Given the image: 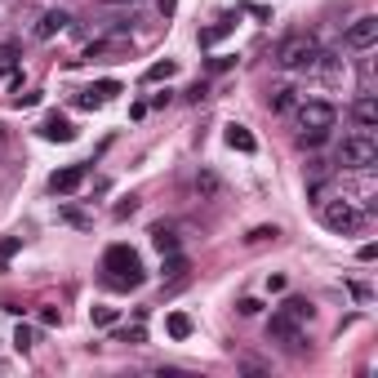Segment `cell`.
I'll use <instances>...</instances> for the list:
<instances>
[{
  "label": "cell",
  "mask_w": 378,
  "mask_h": 378,
  "mask_svg": "<svg viewBox=\"0 0 378 378\" xmlns=\"http://www.w3.org/2000/svg\"><path fill=\"white\" fill-rule=\"evenodd\" d=\"M281 316L307 325V321H311V303H307V299H285V303H281Z\"/></svg>",
  "instance_id": "obj_14"
},
{
  "label": "cell",
  "mask_w": 378,
  "mask_h": 378,
  "mask_svg": "<svg viewBox=\"0 0 378 378\" xmlns=\"http://www.w3.org/2000/svg\"><path fill=\"white\" fill-rule=\"evenodd\" d=\"M267 338H276V343H285V348H294V352H299V348H303V325L276 311V316L267 321Z\"/></svg>",
  "instance_id": "obj_6"
},
{
  "label": "cell",
  "mask_w": 378,
  "mask_h": 378,
  "mask_svg": "<svg viewBox=\"0 0 378 378\" xmlns=\"http://www.w3.org/2000/svg\"><path fill=\"white\" fill-rule=\"evenodd\" d=\"M183 276H187V258L183 254H165V281H183Z\"/></svg>",
  "instance_id": "obj_18"
},
{
  "label": "cell",
  "mask_w": 378,
  "mask_h": 378,
  "mask_svg": "<svg viewBox=\"0 0 378 378\" xmlns=\"http://www.w3.org/2000/svg\"><path fill=\"white\" fill-rule=\"evenodd\" d=\"M174 72H178V62H174V58H165V62H152V67L143 72V80H147V85H156V80H169Z\"/></svg>",
  "instance_id": "obj_17"
},
{
  "label": "cell",
  "mask_w": 378,
  "mask_h": 378,
  "mask_svg": "<svg viewBox=\"0 0 378 378\" xmlns=\"http://www.w3.org/2000/svg\"><path fill=\"white\" fill-rule=\"evenodd\" d=\"M348 45L352 49H374L378 45V13H360V18L348 27Z\"/></svg>",
  "instance_id": "obj_7"
},
{
  "label": "cell",
  "mask_w": 378,
  "mask_h": 378,
  "mask_svg": "<svg viewBox=\"0 0 378 378\" xmlns=\"http://www.w3.org/2000/svg\"><path fill=\"white\" fill-rule=\"evenodd\" d=\"M258 311H262L258 299H240V316H258Z\"/></svg>",
  "instance_id": "obj_29"
},
{
  "label": "cell",
  "mask_w": 378,
  "mask_h": 378,
  "mask_svg": "<svg viewBox=\"0 0 378 378\" xmlns=\"http://www.w3.org/2000/svg\"><path fill=\"white\" fill-rule=\"evenodd\" d=\"M196 191H201V196H218L223 183H218V178H213L209 169H201V178H196Z\"/></svg>",
  "instance_id": "obj_21"
},
{
  "label": "cell",
  "mask_w": 378,
  "mask_h": 378,
  "mask_svg": "<svg viewBox=\"0 0 378 378\" xmlns=\"http://www.w3.org/2000/svg\"><path fill=\"white\" fill-rule=\"evenodd\" d=\"M40 103V94L36 89H31V94H18V107H36Z\"/></svg>",
  "instance_id": "obj_32"
},
{
  "label": "cell",
  "mask_w": 378,
  "mask_h": 378,
  "mask_svg": "<svg viewBox=\"0 0 378 378\" xmlns=\"http://www.w3.org/2000/svg\"><path fill=\"white\" fill-rule=\"evenodd\" d=\"M40 138H45V143H72V138H76V129H72V121H67V116L49 111V116L40 121Z\"/></svg>",
  "instance_id": "obj_10"
},
{
  "label": "cell",
  "mask_w": 378,
  "mask_h": 378,
  "mask_svg": "<svg viewBox=\"0 0 378 378\" xmlns=\"http://www.w3.org/2000/svg\"><path fill=\"white\" fill-rule=\"evenodd\" d=\"M138 209V201H134V196H129V205H116V218H129V213H134Z\"/></svg>",
  "instance_id": "obj_33"
},
{
  "label": "cell",
  "mask_w": 378,
  "mask_h": 378,
  "mask_svg": "<svg viewBox=\"0 0 378 378\" xmlns=\"http://www.w3.org/2000/svg\"><path fill=\"white\" fill-rule=\"evenodd\" d=\"M62 316H58V307H40V325H58Z\"/></svg>",
  "instance_id": "obj_31"
},
{
  "label": "cell",
  "mask_w": 378,
  "mask_h": 378,
  "mask_svg": "<svg viewBox=\"0 0 378 378\" xmlns=\"http://www.w3.org/2000/svg\"><path fill=\"white\" fill-rule=\"evenodd\" d=\"M338 165H343V169H356V174H369V169L378 165V138L369 134V129H360V134L343 138V147H338Z\"/></svg>",
  "instance_id": "obj_3"
},
{
  "label": "cell",
  "mask_w": 378,
  "mask_h": 378,
  "mask_svg": "<svg viewBox=\"0 0 378 378\" xmlns=\"http://www.w3.org/2000/svg\"><path fill=\"white\" fill-rule=\"evenodd\" d=\"M276 62H281L285 72H311V67H321V45H316V36H307V31L285 36L281 49H276Z\"/></svg>",
  "instance_id": "obj_2"
},
{
  "label": "cell",
  "mask_w": 378,
  "mask_h": 378,
  "mask_svg": "<svg viewBox=\"0 0 378 378\" xmlns=\"http://www.w3.org/2000/svg\"><path fill=\"white\" fill-rule=\"evenodd\" d=\"M152 245H156L160 254H174V250H178V236L169 232L165 223H156V227H152Z\"/></svg>",
  "instance_id": "obj_16"
},
{
  "label": "cell",
  "mask_w": 378,
  "mask_h": 378,
  "mask_svg": "<svg viewBox=\"0 0 378 378\" xmlns=\"http://www.w3.org/2000/svg\"><path fill=\"white\" fill-rule=\"evenodd\" d=\"M103 103H107V98L98 94V89H85V94L76 98V107H103Z\"/></svg>",
  "instance_id": "obj_26"
},
{
  "label": "cell",
  "mask_w": 378,
  "mask_h": 378,
  "mask_svg": "<svg viewBox=\"0 0 378 378\" xmlns=\"http://www.w3.org/2000/svg\"><path fill=\"white\" fill-rule=\"evenodd\" d=\"M116 343H129V348H138V343H147V330H143V325H134V330H121Z\"/></svg>",
  "instance_id": "obj_25"
},
{
  "label": "cell",
  "mask_w": 378,
  "mask_h": 378,
  "mask_svg": "<svg viewBox=\"0 0 378 378\" xmlns=\"http://www.w3.org/2000/svg\"><path fill=\"white\" fill-rule=\"evenodd\" d=\"M352 121L360 129H378V98L374 94H360L356 103H352Z\"/></svg>",
  "instance_id": "obj_11"
},
{
  "label": "cell",
  "mask_w": 378,
  "mask_h": 378,
  "mask_svg": "<svg viewBox=\"0 0 378 378\" xmlns=\"http://www.w3.org/2000/svg\"><path fill=\"white\" fill-rule=\"evenodd\" d=\"M94 325H116V307H94Z\"/></svg>",
  "instance_id": "obj_27"
},
{
  "label": "cell",
  "mask_w": 378,
  "mask_h": 378,
  "mask_svg": "<svg viewBox=\"0 0 378 378\" xmlns=\"http://www.w3.org/2000/svg\"><path fill=\"white\" fill-rule=\"evenodd\" d=\"M174 5H178V0H160V13H174Z\"/></svg>",
  "instance_id": "obj_34"
},
{
  "label": "cell",
  "mask_w": 378,
  "mask_h": 378,
  "mask_svg": "<svg viewBox=\"0 0 378 378\" xmlns=\"http://www.w3.org/2000/svg\"><path fill=\"white\" fill-rule=\"evenodd\" d=\"M232 27H236L232 18H223V23H213V27H205V31H201V49H209V45H218L223 36H232Z\"/></svg>",
  "instance_id": "obj_15"
},
{
  "label": "cell",
  "mask_w": 378,
  "mask_h": 378,
  "mask_svg": "<svg viewBox=\"0 0 378 378\" xmlns=\"http://www.w3.org/2000/svg\"><path fill=\"white\" fill-rule=\"evenodd\" d=\"M321 223L330 227V232H338V236H352V232L365 227V209H356L352 201H330L321 209Z\"/></svg>",
  "instance_id": "obj_5"
},
{
  "label": "cell",
  "mask_w": 378,
  "mask_h": 378,
  "mask_svg": "<svg viewBox=\"0 0 378 378\" xmlns=\"http://www.w3.org/2000/svg\"><path fill=\"white\" fill-rule=\"evenodd\" d=\"M294 121H299V134H330L338 111L325 103V98H307V103L294 107Z\"/></svg>",
  "instance_id": "obj_4"
},
{
  "label": "cell",
  "mask_w": 378,
  "mask_h": 378,
  "mask_svg": "<svg viewBox=\"0 0 378 378\" xmlns=\"http://www.w3.org/2000/svg\"><path fill=\"white\" fill-rule=\"evenodd\" d=\"M67 27H72V13H67V9H49V13H40L36 36L49 40V36H58V31H67Z\"/></svg>",
  "instance_id": "obj_12"
},
{
  "label": "cell",
  "mask_w": 378,
  "mask_h": 378,
  "mask_svg": "<svg viewBox=\"0 0 378 378\" xmlns=\"http://www.w3.org/2000/svg\"><path fill=\"white\" fill-rule=\"evenodd\" d=\"M129 54V40L125 36H107V40H89V49H85V54H80V58H85V62H111V58H125Z\"/></svg>",
  "instance_id": "obj_8"
},
{
  "label": "cell",
  "mask_w": 378,
  "mask_h": 378,
  "mask_svg": "<svg viewBox=\"0 0 378 378\" xmlns=\"http://www.w3.org/2000/svg\"><path fill=\"white\" fill-rule=\"evenodd\" d=\"M98 94H103V98H116L121 94V85H116V80H98V85H94Z\"/></svg>",
  "instance_id": "obj_28"
},
{
  "label": "cell",
  "mask_w": 378,
  "mask_h": 378,
  "mask_svg": "<svg viewBox=\"0 0 378 378\" xmlns=\"http://www.w3.org/2000/svg\"><path fill=\"white\" fill-rule=\"evenodd\" d=\"M58 218H62V223H72V227H80V232H85V227H94L89 213H80V209H72V205H62V209H58Z\"/></svg>",
  "instance_id": "obj_20"
},
{
  "label": "cell",
  "mask_w": 378,
  "mask_h": 378,
  "mask_svg": "<svg viewBox=\"0 0 378 378\" xmlns=\"http://www.w3.org/2000/svg\"><path fill=\"white\" fill-rule=\"evenodd\" d=\"M103 285L107 289H138L143 285V258L129 245H111L103 254Z\"/></svg>",
  "instance_id": "obj_1"
},
{
  "label": "cell",
  "mask_w": 378,
  "mask_h": 378,
  "mask_svg": "<svg viewBox=\"0 0 378 378\" xmlns=\"http://www.w3.org/2000/svg\"><path fill=\"white\" fill-rule=\"evenodd\" d=\"M31 343H36V330H31V325H18V330H13V348H18V352H27Z\"/></svg>",
  "instance_id": "obj_23"
},
{
  "label": "cell",
  "mask_w": 378,
  "mask_h": 378,
  "mask_svg": "<svg viewBox=\"0 0 378 378\" xmlns=\"http://www.w3.org/2000/svg\"><path fill=\"white\" fill-rule=\"evenodd\" d=\"M18 67V45H0V72Z\"/></svg>",
  "instance_id": "obj_24"
},
{
  "label": "cell",
  "mask_w": 378,
  "mask_h": 378,
  "mask_svg": "<svg viewBox=\"0 0 378 378\" xmlns=\"http://www.w3.org/2000/svg\"><path fill=\"white\" fill-rule=\"evenodd\" d=\"M294 107V89L281 85V89H272V111H289Z\"/></svg>",
  "instance_id": "obj_22"
},
{
  "label": "cell",
  "mask_w": 378,
  "mask_h": 378,
  "mask_svg": "<svg viewBox=\"0 0 378 378\" xmlns=\"http://www.w3.org/2000/svg\"><path fill=\"white\" fill-rule=\"evenodd\" d=\"M165 325H169V338H187L191 334V316H187V311H174Z\"/></svg>",
  "instance_id": "obj_19"
},
{
  "label": "cell",
  "mask_w": 378,
  "mask_h": 378,
  "mask_svg": "<svg viewBox=\"0 0 378 378\" xmlns=\"http://www.w3.org/2000/svg\"><path fill=\"white\" fill-rule=\"evenodd\" d=\"M227 147H232V152H245V156H250V152H258V138L250 134V129H245V125H227Z\"/></svg>",
  "instance_id": "obj_13"
},
{
  "label": "cell",
  "mask_w": 378,
  "mask_h": 378,
  "mask_svg": "<svg viewBox=\"0 0 378 378\" xmlns=\"http://www.w3.org/2000/svg\"><path fill=\"white\" fill-rule=\"evenodd\" d=\"M356 258H360V262H374V258H378V245H360Z\"/></svg>",
  "instance_id": "obj_30"
},
{
  "label": "cell",
  "mask_w": 378,
  "mask_h": 378,
  "mask_svg": "<svg viewBox=\"0 0 378 378\" xmlns=\"http://www.w3.org/2000/svg\"><path fill=\"white\" fill-rule=\"evenodd\" d=\"M85 174H89V165H67V169L49 174V191H54V196H72V191H80Z\"/></svg>",
  "instance_id": "obj_9"
}]
</instances>
